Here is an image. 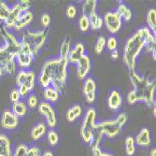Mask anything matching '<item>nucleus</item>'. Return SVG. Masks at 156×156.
I'll return each mask as SVG.
<instances>
[{
    "mask_svg": "<svg viewBox=\"0 0 156 156\" xmlns=\"http://www.w3.org/2000/svg\"><path fill=\"white\" fill-rule=\"evenodd\" d=\"M36 74L32 70H21L16 76V84L17 86L24 85L30 91H32L35 87Z\"/></svg>",
    "mask_w": 156,
    "mask_h": 156,
    "instance_id": "10",
    "label": "nucleus"
},
{
    "mask_svg": "<svg viewBox=\"0 0 156 156\" xmlns=\"http://www.w3.org/2000/svg\"><path fill=\"white\" fill-rule=\"evenodd\" d=\"M42 151L39 148L37 147H31V148H28L26 156H41Z\"/></svg>",
    "mask_w": 156,
    "mask_h": 156,
    "instance_id": "42",
    "label": "nucleus"
},
{
    "mask_svg": "<svg viewBox=\"0 0 156 156\" xmlns=\"http://www.w3.org/2000/svg\"><path fill=\"white\" fill-rule=\"evenodd\" d=\"M77 15V9L75 6L73 5H70L67 7L66 9V16L69 18V19H74Z\"/></svg>",
    "mask_w": 156,
    "mask_h": 156,
    "instance_id": "43",
    "label": "nucleus"
},
{
    "mask_svg": "<svg viewBox=\"0 0 156 156\" xmlns=\"http://www.w3.org/2000/svg\"><path fill=\"white\" fill-rule=\"evenodd\" d=\"M19 5L20 7L22 8L23 11H27L29 10V8H30V1H28V0H22V1L19 2Z\"/></svg>",
    "mask_w": 156,
    "mask_h": 156,
    "instance_id": "48",
    "label": "nucleus"
},
{
    "mask_svg": "<svg viewBox=\"0 0 156 156\" xmlns=\"http://www.w3.org/2000/svg\"><path fill=\"white\" fill-rule=\"evenodd\" d=\"M127 102H128L130 105H133V104L137 102L136 96V94H135V93L133 91H131L128 94H127Z\"/></svg>",
    "mask_w": 156,
    "mask_h": 156,
    "instance_id": "47",
    "label": "nucleus"
},
{
    "mask_svg": "<svg viewBox=\"0 0 156 156\" xmlns=\"http://www.w3.org/2000/svg\"><path fill=\"white\" fill-rule=\"evenodd\" d=\"M22 43V42H21ZM35 58V55L32 51V50L30 49V47L22 43L21 48L16 55V60L18 65L22 67V68H27L31 66V64L33 63Z\"/></svg>",
    "mask_w": 156,
    "mask_h": 156,
    "instance_id": "8",
    "label": "nucleus"
},
{
    "mask_svg": "<svg viewBox=\"0 0 156 156\" xmlns=\"http://www.w3.org/2000/svg\"><path fill=\"white\" fill-rule=\"evenodd\" d=\"M33 12L31 10H27L22 13V15L20 16V18L18 19V21L15 23V26H14V29L20 31L22 29H23L24 27L28 26L33 21Z\"/></svg>",
    "mask_w": 156,
    "mask_h": 156,
    "instance_id": "19",
    "label": "nucleus"
},
{
    "mask_svg": "<svg viewBox=\"0 0 156 156\" xmlns=\"http://www.w3.org/2000/svg\"><path fill=\"white\" fill-rule=\"evenodd\" d=\"M124 147L126 154L128 156H133L136 151V142L133 136H127L124 140Z\"/></svg>",
    "mask_w": 156,
    "mask_h": 156,
    "instance_id": "30",
    "label": "nucleus"
},
{
    "mask_svg": "<svg viewBox=\"0 0 156 156\" xmlns=\"http://www.w3.org/2000/svg\"><path fill=\"white\" fill-rule=\"evenodd\" d=\"M155 112H156V108H155V107L153 108V116L155 117Z\"/></svg>",
    "mask_w": 156,
    "mask_h": 156,
    "instance_id": "52",
    "label": "nucleus"
},
{
    "mask_svg": "<svg viewBox=\"0 0 156 156\" xmlns=\"http://www.w3.org/2000/svg\"><path fill=\"white\" fill-rule=\"evenodd\" d=\"M151 35L152 33L149 28L143 27L127 39L123 50V61L130 71L136 70V60L140 51L144 49L146 41Z\"/></svg>",
    "mask_w": 156,
    "mask_h": 156,
    "instance_id": "2",
    "label": "nucleus"
},
{
    "mask_svg": "<svg viewBox=\"0 0 156 156\" xmlns=\"http://www.w3.org/2000/svg\"><path fill=\"white\" fill-rule=\"evenodd\" d=\"M122 98L121 94L117 90L111 91L108 99V108L112 110H117L122 106Z\"/></svg>",
    "mask_w": 156,
    "mask_h": 156,
    "instance_id": "20",
    "label": "nucleus"
},
{
    "mask_svg": "<svg viewBox=\"0 0 156 156\" xmlns=\"http://www.w3.org/2000/svg\"><path fill=\"white\" fill-rule=\"evenodd\" d=\"M40 23H41V25L43 27H48L51 23V16L50 14L48 13H43L41 16V19H40Z\"/></svg>",
    "mask_w": 156,
    "mask_h": 156,
    "instance_id": "44",
    "label": "nucleus"
},
{
    "mask_svg": "<svg viewBox=\"0 0 156 156\" xmlns=\"http://www.w3.org/2000/svg\"><path fill=\"white\" fill-rule=\"evenodd\" d=\"M71 50V43H70V39L68 37L65 38L62 42V45L60 47V57L61 59H67L69 51Z\"/></svg>",
    "mask_w": 156,
    "mask_h": 156,
    "instance_id": "31",
    "label": "nucleus"
},
{
    "mask_svg": "<svg viewBox=\"0 0 156 156\" xmlns=\"http://www.w3.org/2000/svg\"><path fill=\"white\" fill-rule=\"evenodd\" d=\"M15 56L11 55L8 50L4 47V45L0 46V78L6 73V66L9 60L15 59Z\"/></svg>",
    "mask_w": 156,
    "mask_h": 156,
    "instance_id": "18",
    "label": "nucleus"
},
{
    "mask_svg": "<svg viewBox=\"0 0 156 156\" xmlns=\"http://www.w3.org/2000/svg\"><path fill=\"white\" fill-rule=\"evenodd\" d=\"M18 124H19V118L11 110L7 109L3 112L2 119H1V125L3 128L7 130H13L18 126Z\"/></svg>",
    "mask_w": 156,
    "mask_h": 156,
    "instance_id": "13",
    "label": "nucleus"
},
{
    "mask_svg": "<svg viewBox=\"0 0 156 156\" xmlns=\"http://www.w3.org/2000/svg\"><path fill=\"white\" fill-rule=\"evenodd\" d=\"M15 72H16V63H15V59H11L7 64L6 73H9L10 75H13Z\"/></svg>",
    "mask_w": 156,
    "mask_h": 156,
    "instance_id": "40",
    "label": "nucleus"
},
{
    "mask_svg": "<svg viewBox=\"0 0 156 156\" xmlns=\"http://www.w3.org/2000/svg\"><path fill=\"white\" fill-rule=\"evenodd\" d=\"M95 92H96V84L95 81L88 77L84 80V84H83V94L85 95V99L86 102L89 104H92L95 100Z\"/></svg>",
    "mask_w": 156,
    "mask_h": 156,
    "instance_id": "12",
    "label": "nucleus"
},
{
    "mask_svg": "<svg viewBox=\"0 0 156 156\" xmlns=\"http://www.w3.org/2000/svg\"><path fill=\"white\" fill-rule=\"evenodd\" d=\"M106 45L108 47V49L109 51H115L117 50V46H118V41L117 38L115 37H109L106 42Z\"/></svg>",
    "mask_w": 156,
    "mask_h": 156,
    "instance_id": "39",
    "label": "nucleus"
},
{
    "mask_svg": "<svg viewBox=\"0 0 156 156\" xmlns=\"http://www.w3.org/2000/svg\"><path fill=\"white\" fill-rule=\"evenodd\" d=\"M93 151V155L94 156H114L110 153H107L105 151H103L100 148H95V149H92Z\"/></svg>",
    "mask_w": 156,
    "mask_h": 156,
    "instance_id": "45",
    "label": "nucleus"
},
{
    "mask_svg": "<svg viewBox=\"0 0 156 156\" xmlns=\"http://www.w3.org/2000/svg\"><path fill=\"white\" fill-rule=\"evenodd\" d=\"M96 124V112L94 108H89L83 119L80 127V136L82 140L86 144H92L94 138Z\"/></svg>",
    "mask_w": 156,
    "mask_h": 156,
    "instance_id": "5",
    "label": "nucleus"
},
{
    "mask_svg": "<svg viewBox=\"0 0 156 156\" xmlns=\"http://www.w3.org/2000/svg\"><path fill=\"white\" fill-rule=\"evenodd\" d=\"M0 156H13L10 140L4 134H0Z\"/></svg>",
    "mask_w": 156,
    "mask_h": 156,
    "instance_id": "21",
    "label": "nucleus"
},
{
    "mask_svg": "<svg viewBox=\"0 0 156 156\" xmlns=\"http://www.w3.org/2000/svg\"><path fill=\"white\" fill-rule=\"evenodd\" d=\"M84 51H85L84 45L82 43H80V42H79V43H77L74 46L73 49L70 50L68 57H67L68 62L73 65H77L79 60L84 55Z\"/></svg>",
    "mask_w": 156,
    "mask_h": 156,
    "instance_id": "16",
    "label": "nucleus"
},
{
    "mask_svg": "<svg viewBox=\"0 0 156 156\" xmlns=\"http://www.w3.org/2000/svg\"><path fill=\"white\" fill-rule=\"evenodd\" d=\"M68 63L67 59L61 58L46 61L38 76L39 84L43 88H47L51 84L52 88L61 92L66 84Z\"/></svg>",
    "mask_w": 156,
    "mask_h": 156,
    "instance_id": "1",
    "label": "nucleus"
},
{
    "mask_svg": "<svg viewBox=\"0 0 156 156\" xmlns=\"http://www.w3.org/2000/svg\"><path fill=\"white\" fill-rule=\"evenodd\" d=\"M23 9L22 8L20 7L19 3L13 5L11 8H10V10H9V13L8 15V18L6 19V21L4 22V26L6 28H10V29H14V26H15V23L16 22L18 21V19L20 18V16L22 15L23 13Z\"/></svg>",
    "mask_w": 156,
    "mask_h": 156,
    "instance_id": "15",
    "label": "nucleus"
},
{
    "mask_svg": "<svg viewBox=\"0 0 156 156\" xmlns=\"http://www.w3.org/2000/svg\"><path fill=\"white\" fill-rule=\"evenodd\" d=\"M155 45H156V39H155V35H151L147 41H146V43H145V51H148V52H152L153 51H155Z\"/></svg>",
    "mask_w": 156,
    "mask_h": 156,
    "instance_id": "35",
    "label": "nucleus"
},
{
    "mask_svg": "<svg viewBox=\"0 0 156 156\" xmlns=\"http://www.w3.org/2000/svg\"><path fill=\"white\" fill-rule=\"evenodd\" d=\"M14 114H15L18 118L20 117H23L26 112H27V105L23 102V101H18V102H15L13 103L12 105V110H11Z\"/></svg>",
    "mask_w": 156,
    "mask_h": 156,
    "instance_id": "24",
    "label": "nucleus"
},
{
    "mask_svg": "<svg viewBox=\"0 0 156 156\" xmlns=\"http://www.w3.org/2000/svg\"><path fill=\"white\" fill-rule=\"evenodd\" d=\"M96 6H97V1L96 0H86L83 5H82V15L90 17L93 14L96 13Z\"/></svg>",
    "mask_w": 156,
    "mask_h": 156,
    "instance_id": "22",
    "label": "nucleus"
},
{
    "mask_svg": "<svg viewBox=\"0 0 156 156\" xmlns=\"http://www.w3.org/2000/svg\"><path fill=\"white\" fill-rule=\"evenodd\" d=\"M9 99H10V101L12 103H15V102H18L20 101V99H21V95H20V93L18 91L17 88L15 89H13L9 94Z\"/></svg>",
    "mask_w": 156,
    "mask_h": 156,
    "instance_id": "41",
    "label": "nucleus"
},
{
    "mask_svg": "<svg viewBox=\"0 0 156 156\" xmlns=\"http://www.w3.org/2000/svg\"><path fill=\"white\" fill-rule=\"evenodd\" d=\"M44 98L49 103L56 102L59 98V92L52 88L51 86H49L44 90Z\"/></svg>",
    "mask_w": 156,
    "mask_h": 156,
    "instance_id": "27",
    "label": "nucleus"
},
{
    "mask_svg": "<svg viewBox=\"0 0 156 156\" xmlns=\"http://www.w3.org/2000/svg\"><path fill=\"white\" fill-rule=\"evenodd\" d=\"M82 113V108L80 105H74L71 108H69L66 112V119L68 122H72L77 118H79Z\"/></svg>",
    "mask_w": 156,
    "mask_h": 156,
    "instance_id": "25",
    "label": "nucleus"
},
{
    "mask_svg": "<svg viewBox=\"0 0 156 156\" xmlns=\"http://www.w3.org/2000/svg\"><path fill=\"white\" fill-rule=\"evenodd\" d=\"M47 131V126L44 122H39L36 126L33 127V129L31 131V137L33 140L37 141L40 139L42 136L45 135Z\"/></svg>",
    "mask_w": 156,
    "mask_h": 156,
    "instance_id": "23",
    "label": "nucleus"
},
{
    "mask_svg": "<svg viewBox=\"0 0 156 156\" xmlns=\"http://www.w3.org/2000/svg\"><path fill=\"white\" fill-rule=\"evenodd\" d=\"M127 122V115L125 113H121V114L115 119L111 121H105L102 122H98L95 124V133H98L102 136H107L108 138L116 137L123 125Z\"/></svg>",
    "mask_w": 156,
    "mask_h": 156,
    "instance_id": "4",
    "label": "nucleus"
},
{
    "mask_svg": "<svg viewBox=\"0 0 156 156\" xmlns=\"http://www.w3.org/2000/svg\"><path fill=\"white\" fill-rule=\"evenodd\" d=\"M150 156H156V149L152 148L150 151Z\"/></svg>",
    "mask_w": 156,
    "mask_h": 156,
    "instance_id": "51",
    "label": "nucleus"
},
{
    "mask_svg": "<svg viewBox=\"0 0 156 156\" xmlns=\"http://www.w3.org/2000/svg\"><path fill=\"white\" fill-rule=\"evenodd\" d=\"M135 142L139 147H149L151 143V135L148 128H143L137 134Z\"/></svg>",
    "mask_w": 156,
    "mask_h": 156,
    "instance_id": "17",
    "label": "nucleus"
},
{
    "mask_svg": "<svg viewBox=\"0 0 156 156\" xmlns=\"http://www.w3.org/2000/svg\"><path fill=\"white\" fill-rule=\"evenodd\" d=\"M25 156H26V155H25Z\"/></svg>",
    "mask_w": 156,
    "mask_h": 156,
    "instance_id": "53",
    "label": "nucleus"
},
{
    "mask_svg": "<svg viewBox=\"0 0 156 156\" xmlns=\"http://www.w3.org/2000/svg\"><path fill=\"white\" fill-rule=\"evenodd\" d=\"M106 42H107V40L105 38V37L101 36V37H98L96 43L94 45V51L96 54H100L104 51V48L106 46Z\"/></svg>",
    "mask_w": 156,
    "mask_h": 156,
    "instance_id": "36",
    "label": "nucleus"
},
{
    "mask_svg": "<svg viewBox=\"0 0 156 156\" xmlns=\"http://www.w3.org/2000/svg\"><path fill=\"white\" fill-rule=\"evenodd\" d=\"M38 105V97L35 94H31L27 97V106L30 108H35Z\"/></svg>",
    "mask_w": 156,
    "mask_h": 156,
    "instance_id": "37",
    "label": "nucleus"
},
{
    "mask_svg": "<svg viewBox=\"0 0 156 156\" xmlns=\"http://www.w3.org/2000/svg\"><path fill=\"white\" fill-rule=\"evenodd\" d=\"M79 27L81 32H87L90 28L89 18L84 15H81L79 19Z\"/></svg>",
    "mask_w": 156,
    "mask_h": 156,
    "instance_id": "33",
    "label": "nucleus"
},
{
    "mask_svg": "<svg viewBox=\"0 0 156 156\" xmlns=\"http://www.w3.org/2000/svg\"><path fill=\"white\" fill-rule=\"evenodd\" d=\"M130 80L134 87L133 92L136 96L137 101H143L148 105V107L154 108L155 82L153 80H150L146 77L139 76L136 70L130 71Z\"/></svg>",
    "mask_w": 156,
    "mask_h": 156,
    "instance_id": "3",
    "label": "nucleus"
},
{
    "mask_svg": "<svg viewBox=\"0 0 156 156\" xmlns=\"http://www.w3.org/2000/svg\"><path fill=\"white\" fill-rule=\"evenodd\" d=\"M103 22L111 34L117 33L122 26V18L116 11L108 12L103 19Z\"/></svg>",
    "mask_w": 156,
    "mask_h": 156,
    "instance_id": "11",
    "label": "nucleus"
},
{
    "mask_svg": "<svg viewBox=\"0 0 156 156\" xmlns=\"http://www.w3.org/2000/svg\"><path fill=\"white\" fill-rule=\"evenodd\" d=\"M28 151V147L25 144H19L13 152V156H25Z\"/></svg>",
    "mask_w": 156,
    "mask_h": 156,
    "instance_id": "38",
    "label": "nucleus"
},
{
    "mask_svg": "<svg viewBox=\"0 0 156 156\" xmlns=\"http://www.w3.org/2000/svg\"><path fill=\"white\" fill-rule=\"evenodd\" d=\"M89 22H90V27L93 30H98L103 26L104 22L103 19L98 15V14L94 13L92 16L89 17Z\"/></svg>",
    "mask_w": 156,
    "mask_h": 156,
    "instance_id": "29",
    "label": "nucleus"
},
{
    "mask_svg": "<svg viewBox=\"0 0 156 156\" xmlns=\"http://www.w3.org/2000/svg\"><path fill=\"white\" fill-rule=\"evenodd\" d=\"M116 12L119 14V16L123 19L124 21H130L132 18V11L131 9L127 7L125 4L123 3H120V5L117 8Z\"/></svg>",
    "mask_w": 156,
    "mask_h": 156,
    "instance_id": "26",
    "label": "nucleus"
},
{
    "mask_svg": "<svg viewBox=\"0 0 156 156\" xmlns=\"http://www.w3.org/2000/svg\"><path fill=\"white\" fill-rule=\"evenodd\" d=\"M41 156H54L51 151H46L41 154Z\"/></svg>",
    "mask_w": 156,
    "mask_h": 156,
    "instance_id": "50",
    "label": "nucleus"
},
{
    "mask_svg": "<svg viewBox=\"0 0 156 156\" xmlns=\"http://www.w3.org/2000/svg\"><path fill=\"white\" fill-rule=\"evenodd\" d=\"M38 110L40 114L45 117L50 128H54L57 124V116L51 104L49 102H41L38 104Z\"/></svg>",
    "mask_w": 156,
    "mask_h": 156,
    "instance_id": "9",
    "label": "nucleus"
},
{
    "mask_svg": "<svg viewBox=\"0 0 156 156\" xmlns=\"http://www.w3.org/2000/svg\"><path fill=\"white\" fill-rule=\"evenodd\" d=\"M47 37H48V33H47L46 29L36 31V32L26 31L23 34L21 42L29 46L30 49L32 50L34 55L37 56L38 54L39 51L42 49V47L44 46Z\"/></svg>",
    "mask_w": 156,
    "mask_h": 156,
    "instance_id": "6",
    "label": "nucleus"
},
{
    "mask_svg": "<svg viewBox=\"0 0 156 156\" xmlns=\"http://www.w3.org/2000/svg\"><path fill=\"white\" fill-rule=\"evenodd\" d=\"M48 142L51 147H54L59 142V134L55 130H50L47 134Z\"/></svg>",
    "mask_w": 156,
    "mask_h": 156,
    "instance_id": "32",
    "label": "nucleus"
},
{
    "mask_svg": "<svg viewBox=\"0 0 156 156\" xmlns=\"http://www.w3.org/2000/svg\"><path fill=\"white\" fill-rule=\"evenodd\" d=\"M17 89H18L19 93H20L21 97H25V96H27V95H29L30 90L28 89L26 86H24V85H21V86H19Z\"/></svg>",
    "mask_w": 156,
    "mask_h": 156,
    "instance_id": "46",
    "label": "nucleus"
},
{
    "mask_svg": "<svg viewBox=\"0 0 156 156\" xmlns=\"http://www.w3.org/2000/svg\"><path fill=\"white\" fill-rule=\"evenodd\" d=\"M147 23L149 25L148 28L153 35H155L156 33V10L154 9H151L149 10L147 14Z\"/></svg>",
    "mask_w": 156,
    "mask_h": 156,
    "instance_id": "28",
    "label": "nucleus"
},
{
    "mask_svg": "<svg viewBox=\"0 0 156 156\" xmlns=\"http://www.w3.org/2000/svg\"><path fill=\"white\" fill-rule=\"evenodd\" d=\"M9 10H10V8L8 6L7 3L0 1V21H3V22L6 21L9 13Z\"/></svg>",
    "mask_w": 156,
    "mask_h": 156,
    "instance_id": "34",
    "label": "nucleus"
},
{
    "mask_svg": "<svg viewBox=\"0 0 156 156\" xmlns=\"http://www.w3.org/2000/svg\"><path fill=\"white\" fill-rule=\"evenodd\" d=\"M118 57H119L118 51H117V50L112 51H111V58H112V59H117Z\"/></svg>",
    "mask_w": 156,
    "mask_h": 156,
    "instance_id": "49",
    "label": "nucleus"
},
{
    "mask_svg": "<svg viewBox=\"0 0 156 156\" xmlns=\"http://www.w3.org/2000/svg\"><path fill=\"white\" fill-rule=\"evenodd\" d=\"M0 34H1V37L4 41V44H3L4 47L8 50V51L11 55L16 57V55L22 45L21 41H19L12 33L9 32L7 28L4 26V24L0 28Z\"/></svg>",
    "mask_w": 156,
    "mask_h": 156,
    "instance_id": "7",
    "label": "nucleus"
},
{
    "mask_svg": "<svg viewBox=\"0 0 156 156\" xmlns=\"http://www.w3.org/2000/svg\"><path fill=\"white\" fill-rule=\"evenodd\" d=\"M91 70V60L89 56L84 54L77 63V75L80 80H85Z\"/></svg>",
    "mask_w": 156,
    "mask_h": 156,
    "instance_id": "14",
    "label": "nucleus"
}]
</instances>
